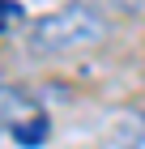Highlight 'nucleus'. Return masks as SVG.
Returning a JSON list of instances; mask_svg holds the SVG:
<instances>
[{"label": "nucleus", "mask_w": 145, "mask_h": 149, "mask_svg": "<svg viewBox=\"0 0 145 149\" xmlns=\"http://www.w3.org/2000/svg\"><path fill=\"white\" fill-rule=\"evenodd\" d=\"M98 149H145V107H128L111 115Z\"/></svg>", "instance_id": "3"}, {"label": "nucleus", "mask_w": 145, "mask_h": 149, "mask_svg": "<svg viewBox=\"0 0 145 149\" xmlns=\"http://www.w3.org/2000/svg\"><path fill=\"white\" fill-rule=\"evenodd\" d=\"M111 34V17H102L98 9H90L85 0H73L64 9H51L43 17H34L26 26V51L30 56H77L90 47H102Z\"/></svg>", "instance_id": "1"}, {"label": "nucleus", "mask_w": 145, "mask_h": 149, "mask_svg": "<svg viewBox=\"0 0 145 149\" xmlns=\"http://www.w3.org/2000/svg\"><path fill=\"white\" fill-rule=\"evenodd\" d=\"M51 132L43 107L34 102L26 90L0 81V149H39Z\"/></svg>", "instance_id": "2"}, {"label": "nucleus", "mask_w": 145, "mask_h": 149, "mask_svg": "<svg viewBox=\"0 0 145 149\" xmlns=\"http://www.w3.org/2000/svg\"><path fill=\"white\" fill-rule=\"evenodd\" d=\"M17 17H22V4H17V0H0V34H4Z\"/></svg>", "instance_id": "5"}, {"label": "nucleus", "mask_w": 145, "mask_h": 149, "mask_svg": "<svg viewBox=\"0 0 145 149\" xmlns=\"http://www.w3.org/2000/svg\"><path fill=\"white\" fill-rule=\"evenodd\" d=\"M102 17H145V0H85Z\"/></svg>", "instance_id": "4"}]
</instances>
